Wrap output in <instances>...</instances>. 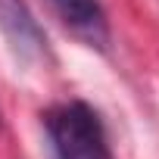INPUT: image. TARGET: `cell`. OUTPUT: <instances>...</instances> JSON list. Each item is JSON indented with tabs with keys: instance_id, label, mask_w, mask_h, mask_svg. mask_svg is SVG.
<instances>
[{
	"instance_id": "1",
	"label": "cell",
	"mask_w": 159,
	"mask_h": 159,
	"mask_svg": "<svg viewBox=\"0 0 159 159\" xmlns=\"http://www.w3.org/2000/svg\"><path fill=\"white\" fill-rule=\"evenodd\" d=\"M50 159H112L100 112L84 100H66L41 112Z\"/></svg>"
},
{
	"instance_id": "2",
	"label": "cell",
	"mask_w": 159,
	"mask_h": 159,
	"mask_svg": "<svg viewBox=\"0 0 159 159\" xmlns=\"http://www.w3.org/2000/svg\"><path fill=\"white\" fill-rule=\"evenodd\" d=\"M0 31H3L10 53L22 66H50L53 62L50 41L25 0H0Z\"/></svg>"
},
{
	"instance_id": "3",
	"label": "cell",
	"mask_w": 159,
	"mask_h": 159,
	"mask_svg": "<svg viewBox=\"0 0 159 159\" xmlns=\"http://www.w3.org/2000/svg\"><path fill=\"white\" fill-rule=\"evenodd\" d=\"M50 7L66 22V28H72L88 47H109V19L100 0H50Z\"/></svg>"
}]
</instances>
